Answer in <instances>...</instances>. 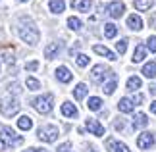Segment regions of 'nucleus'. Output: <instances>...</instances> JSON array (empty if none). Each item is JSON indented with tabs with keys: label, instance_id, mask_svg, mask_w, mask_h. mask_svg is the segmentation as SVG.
I'll return each mask as SVG.
<instances>
[{
	"label": "nucleus",
	"instance_id": "7c9ffc66",
	"mask_svg": "<svg viewBox=\"0 0 156 152\" xmlns=\"http://www.w3.org/2000/svg\"><path fill=\"white\" fill-rule=\"evenodd\" d=\"M116 87H118V83H116V79H112V81H110V83H106V85H104V93H106V94H112V93H114V90H116Z\"/></svg>",
	"mask_w": 156,
	"mask_h": 152
},
{
	"label": "nucleus",
	"instance_id": "f03ea898",
	"mask_svg": "<svg viewBox=\"0 0 156 152\" xmlns=\"http://www.w3.org/2000/svg\"><path fill=\"white\" fill-rule=\"evenodd\" d=\"M21 143H23L21 135H17L12 127H4L2 129V135H0V152L6 150V148L16 147V144H21Z\"/></svg>",
	"mask_w": 156,
	"mask_h": 152
},
{
	"label": "nucleus",
	"instance_id": "f3484780",
	"mask_svg": "<svg viewBox=\"0 0 156 152\" xmlns=\"http://www.w3.org/2000/svg\"><path fill=\"white\" fill-rule=\"evenodd\" d=\"M148 125V119H147V114H135V118H133V129H139V127H147Z\"/></svg>",
	"mask_w": 156,
	"mask_h": 152
},
{
	"label": "nucleus",
	"instance_id": "a211bd4d",
	"mask_svg": "<svg viewBox=\"0 0 156 152\" xmlns=\"http://www.w3.org/2000/svg\"><path fill=\"white\" fill-rule=\"evenodd\" d=\"M143 75L148 79H154L156 77V62H148L143 65Z\"/></svg>",
	"mask_w": 156,
	"mask_h": 152
},
{
	"label": "nucleus",
	"instance_id": "2f4dec72",
	"mask_svg": "<svg viewBox=\"0 0 156 152\" xmlns=\"http://www.w3.org/2000/svg\"><path fill=\"white\" fill-rule=\"evenodd\" d=\"M87 64H89V56H85V54H79V56H77V65H79V68H85Z\"/></svg>",
	"mask_w": 156,
	"mask_h": 152
},
{
	"label": "nucleus",
	"instance_id": "5701e85b",
	"mask_svg": "<svg viewBox=\"0 0 156 152\" xmlns=\"http://www.w3.org/2000/svg\"><path fill=\"white\" fill-rule=\"evenodd\" d=\"M17 127L20 129H23V131H29L33 127V119L29 118V115H21L20 119H17Z\"/></svg>",
	"mask_w": 156,
	"mask_h": 152
},
{
	"label": "nucleus",
	"instance_id": "412c9836",
	"mask_svg": "<svg viewBox=\"0 0 156 152\" xmlns=\"http://www.w3.org/2000/svg\"><path fill=\"white\" fill-rule=\"evenodd\" d=\"M152 4H154V0H133V6L139 12H147V10H151L152 8Z\"/></svg>",
	"mask_w": 156,
	"mask_h": 152
},
{
	"label": "nucleus",
	"instance_id": "dca6fc26",
	"mask_svg": "<svg viewBox=\"0 0 156 152\" xmlns=\"http://www.w3.org/2000/svg\"><path fill=\"white\" fill-rule=\"evenodd\" d=\"M93 50L97 52V54H100V56L108 58V60H116V54H114L112 50H108V48L102 46V44H94V46H93Z\"/></svg>",
	"mask_w": 156,
	"mask_h": 152
},
{
	"label": "nucleus",
	"instance_id": "a878e982",
	"mask_svg": "<svg viewBox=\"0 0 156 152\" xmlns=\"http://www.w3.org/2000/svg\"><path fill=\"white\" fill-rule=\"evenodd\" d=\"M137 89H141V79L133 75V77L127 79V90H133V93H135Z\"/></svg>",
	"mask_w": 156,
	"mask_h": 152
},
{
	"label": "nucleus",
	"instance_id": "f704fd0d",
	"mask_svg": "<svg viewBox=\"0 0 156 152\" xmlns=\"http://www.w3.org/2000/svg\"><path fill=\"white\" fill-rule=\"evenodd\" d=\"M37 68H39V62H37V60H33V62H29V64L25 65V69H27V71H35Z\"/></svg>",
	"mask_w": 156,
	"mask_h": 152
},
{
	"label": "nucleus",
	"instance_id": "b1692460",
	"mask_svg": "<svg viewBox=\"0 0 156 152\" xmlns=\"http://www.w3.org/2000/svg\"><path fill=\"white\" fill-rule=\"evenodd\" d=\"M87 85L85 83H79V85H77V87L73 89V96H75V100H83V98H85V94H87Z\"/></svg>",
	"mask_w": 156,
	"mask_h": 152
},
{
	"label": "nucleus",
	"instance_id": "2eb2a0df",
	"mask_svg": "<svg viewBox=\"0 0 156 152\" xmlns=\"http://www.w3.org/2000/svg\"><path fill=\"white\" fill-rule=\"evenodd\" d=\"M118 108H119V112H123V114H131L135 110V104H133V100H129V98H122L118 102Z\"/></svg>",
	"mask_w": 156,
	"mask_h": 152
},
{
	"label": "nucleus",
	"instance_id": "473e14b6",
	"mask_svg": "<svg viewBox=\"0 0 156 152\" xmlns=\"http://www.w3.org/2000/svg\"><path fill=\"white\" fill-rule=\"evenodd\" d=\"M147 48L151 52H156V35L154 37H148V41H147Z\"/></svg>",
	"mask_w": 156,
	"mask_h": 152
},
{
	"label": "nucleus",
	"instance_id": "c756f323",
	"mask_svg": "<svg viewBox=\"0 0 156 152\" xmlns=\"http://www.w3.org/2000/svg\"><path fill=\"white\" fill-rule=\"evenodd\" d=\"M116 50H118L119 54H123L125 50H127V39H119V41L116 42Z\"/></svg>",
	"mask_w": 156,
	"mask_h": 152
},
{
	"label": "nucleus",
	"instance_id": "6e6552de",
	"mask_svg": "<svg viewBox=\"0 0 156 152\" xmlns=\"http://www.w3.org/2000/svg\"><path fill=\"white\" fill-rule=\"evenodd\" d=\"M156 141V137L152 135V133H141L139 139H137V147L143 148V150H147V148H151L152 144Z\"/></svg>",
	"mask_w": 156,
	"mask_h": 152
},
{
	"label": "nucleus",
	"instance_id": "423d86ee",
	"mask_svg": "<svg viewBox=\"0 0 156 152\" xmlns=\"http://www.w3.org/2000/svg\"><path fill=\"white\" fill-rule=\"evenodd\" d=\"M91 77H93L94 83H104L108 77H112V71L108 69V68H104L102 64H98V65H94V68H93Z\"/></svg>",
	"mask_w": 156,
	"mask_h": 152
},
{
	"label": "nucleus",
	"instance_id": "4468645a",
	"mask_svg": "<svg viewBox=\"0 0 156 152\" xmlns=\"http://www.w3.org/2000/svg\"><path fill=\"white\" fill-rule=\"evenodd\" d=\"M62 114L66 115V118H77V115H79L75 104H71V102H64L62 104Z\"/></svg>",
	"mask_w": 156,
	"mask_h": 152
},
{
	"label": "nucleus",
	"instance_id": "20e7f679",
	"mask_svg": "<svg viewBox=\"0 0 156 152\" xmlns=\"http://www.w3.org/2000/svg\"><path fill=\"white\" fill-rule=\"evenodd\" d=\"M0 112L6 118H12V115H16L20 112V102L16 98H12V96H4L2 102H0Z\"/></svg>",
	"mask_w": 156,
	"mask_h": 152
},
{
	"label": "nucleus",
	"instance_id": "58836bf2",
	"mask_svg": "<svg viewBox=\"0 0 156 152\" xmlns=\"http://www.w3.org/2000/svg\"><path fill=\"white\" fill-rule=\"evenodd\" d=\"M151 112H152V114H156V100H154L152 104H151Z\"/></svg>",
	"mask_w": 156,
	"mask_h": 152
},
{
	"label": "nucleus",
	"instance_id": "6ab92c4d",
	"mask_svg": "<svg viewBox=\"0 0 156 152\" xmlns=\"http://www.w3.org/2000/svg\"><path fill=\"white\" fill-rule=\"evenodd\" d=\"M58 52H60V44H58V42H50V44H48V46L44 48V58L52 60V58L56 56Z\"/></svg>",
	"mask_w": 156,
	"mask_h": 152
},
{
	"label": "nucleus",
	"instance_id": "e433bc0d",
	"mask_svg": "<svg viewBox=\"0 0 156 152\" xmlns=\"http://www.w3.org/2000/svg\"><path fill=\"white\" fill-rule=\"evenodd\" d=\"M135 102H137V104H141V102H143V94H137L135 98H133V104H135Z\"/></svg>",
	"mask_w": 156,
	"mask_h": 152
},
{
	"label": "nucleus",
	"instance_id": "c9c22d12",
	"mask_svg": "<svg viewBox=\"0 0 156 152\" xmlns=\"http://www.w3.org/2000/svg\"><path fill=\"white\" fill-rule=\"evenodd\" d=\"M58 152H71V144L69 143H64L58 147Z\"/></svg>",
	"mask_w": 156,
	"mask_h": 152
},
{
	"label": "nucleus",
	"instance_id": "a19ab883",
	"mask_svg": "<svg viewBox=\"0 0 156 152\" xmlns=\"http://www.w3.org/2000/svg\"><path fill=\"white\" fill-rule=\"evenodd\" d=\"M37 152H48V150H39V148H37Z\"/></svg>",
	"mask_w": 156,
	"mask_h": 152
},
{
	"label": "nucleus",
	"instance_id": "f8f14e48",
	"mask_svg": "<svg viewBox=\"0 0 156 152\" xmlns=\"http://www.w3.org/2000/svg\"><path fill=\"white\" fill-rule=\"evenodd\" d=\"M127 27L131 29V31H141L143 29V19L139 16H135V14H131L127 17Z\"/></svg>",
	"mask_w": 156,
	"mask_h": 152
},
{
	"label": "nucleus",
	"instance_id": "aec40b11",
	"mask_svg": "<svg viewBox=\"0 0 156 152\" xmlns=\"http://www.w3.org/2000/svg\"><path fill=\"white\" fill-rule=\"evenodd\" d=\"M108 148H112V152H129L127 144L118 143V141H114V139H110V141H108Z\"/></svg>",
	"mask_w": 156,
	"mask_h": 152
},
{
	"label": "nucleus",
	"instance_id": "f257e3e1",
	"mask_svg": "<svg viewBox=\"0 0 156 152\" xmlns=\"http://www.w3.org/2000/svg\"><path fill=\"white\" fill-rule=\"evenodd\" d=\"M17 33H20V37L23 42H27V44H37L39 39H41V31L39 27L35 25L31 19H27V17H21L20 19V27H17Z\"/></svg>",
	"mask_w": 156,
	"mask_h": 152
},
{
	"label": "nucleus",
	"instance_id": "9d476101",
	"mask_svg": "<svg viewBox=\"0 0 156 152\" xmlns=\"http://www.w3.org/2000/svg\"><path fill=\"white\" fill-rule=\"evenodd\" d=\"M93 6V0H71V8L77 12H89Z\"/></svg>",
	"mask_w": 156,
	"mask_h": 152
},
{
	"label": "nucleus",
	"instance_id": "4c0bfd02",
	"mask_svg": "<svg viewBox=\"0 0 156 152\" xmlns=\"http://www.w3.org/2000/svg\"><path fill=\"white\" fill-rule=\"evenodd\" d=\"M114 127H116V129H119V131H122V129H123V123H122V121H116V125H114Z\"/></svg>",
	"mask_w": 156,
	"mask_h": 152
},
{
	"label": "nucleus",
	"instance_id": "bb28decb",
	"mask_svg": "<svg viewBox=\"0 0 156 152\" xmlns=\"http://www.w3.org/2000/svg\"><path fill=\"white\" fill-rule=\"evenodd\" d=\"M104 35L108 39H114L118 35V27L114 25V23H106V25H104Z\"/></svg>",
	"mask_w": 156,
	"mask_h": 152
},
{
	"label": "nucleus",
	"instance_id": "cd10ccee",
	"mask_svg": "<svg viewBox=\"0 0 156 152\" xmlns=\"http://www.w3.org/2000/svg\"><path fill=\"white\" fill-rule=\"evenodd\" d=\"M68 27L71 29V31H79V29H81V19H79V17H69V19H68Z\"/></svg>",
	"mask_w": 156,
	"mask_h": 152
},
{
	"label": "nucleus",
	"instance_id": "393cba45",
	"mask_svg": "<svg viewBox=\"0 0 156 152\" xmlns=\"http://www.w3.org/2000/svg\"><path fill=\"white\" fill-rule=\"evenodd\" d=\"M87 108H89V110H93V112H98L100 108H102V100H100L98 96H91L89 102H87Z\"/></svg>",
	"mask_w": 156,
	"mask_h": 152
},
{
	"label": "nucleus",
	"instance_id": "39448f33",
	"mask_svg": "<svg viewBox=\"0 0 156 152\" xmlns=\"http://www.w3.org/2000/svg\"><path fill=\"white\" fill-rule=\"evenodd\" d=\"M58 135H60V129L56 125H43L39 129V133H37V137L43 143H54L58 139Z\"/></svg>",
	"mask_w": 156,
	"mask_h": 152
},
{
	"label": "nucleus",
	"instance_id": "79ce46f5",
	"mask_svg": "<svg viewBox=\"0 0 156 152\" xmlns=\"http://www.w3.org/2000/svg\"><path fill=\"white\" fill-rule=\"evenodd\" d=\"M20 2H27V0H20Z\"/></svg>",
	"mask_w": 156,
	"mask_h": 152
},
{
	"label": "nucleus",
	"instance_id": "1a4fd4ad",
	"mask_svg": "<svg viewBox=\"0 0 156 152\" xmlns=\"http://www.w3.org/2000/svg\"><path fill=\"white\" fill-rule=\"evenodd\" d=\"M85 125H87L89 133H93V135H97V137H102V135H104V125H100L94 118H89V119L85 121Z\"/></svg>",
	"mask_w": 156,
	"mask_h": 152
},
{
	"label": "nucleus",
	"instance_id": "c85d7f7f",
	"mask_svg": "<svg viewBox=\"0 0 156 152\" xmlns=\"http://www.w3.org/2000/svg\"><path fill=\"white\" fill-rule=\"evenodd\" d=\"M25 83H27V89H29V90H37V89H41V83H39L35 77H27Z\"/></svg>",
	"mask_w": 156,
	"mask_h": 152
},
{
	"label": "nucleus",
	"instance_id": "7ed1b4c3",
	"mask_svg": "<svg viewBox=\"0 0 156 152\" xmlns=\"http://www.w3.org/2000/svg\"><path fill=\"white\" fill-rule=\"evenodd\" d=\"M31 104H33V108H35L39 114H50L52 108H54V96H52L50 93H46V94H43V96H37V98H35Z\"/></svg>",
	"mask_w": 156,
	"mask_h": 152
},
{
	"label": "nucleus",
	"instance_id": "9b49d317",
	"mask_svg": "<svg viewBox=\"0 0 156 152\" xmlns=\"http://www.w3.org/2000/svg\"><path fill=\"white\" fill-rule=\"evenodd\" d=\"M71 77H73V75H71V71L66 68V65H60V68L56 69V79H58V81H62V83H69V81H71Z\"/></svg>",
	"mask_w": 156,
	"mask_h": 152
},
{
	"label": "nucleus",
	"instance_id": "72a5a7b5",
	"mask_svg": "<svg viewBox=\"0 0 156 152\" xmlns=\"http://www.w3.org/2000/svg\"><path fill=\"white\" fill-rule=\"evenodd\" d=\"M2 58H4V62L8 64V65H12V64H14V60H16V58H14V52H4Z\"/></svg>",
	"mask_w": 156,
	"mask_h": 152
},
{
	"label": "nucleus",
	"instance_id": "4be33fe9",
	"mask_svg": "<svg viewBox=\"0 0 156 152\" xmlns=\"http://www.w3.org/2000/svg\"><path fill=\"white\" fill-rule=\"evenodd\" d=\"M48 8H50L52 14H62L64 8H66V2H64V0H50Z\"/></svg>",
	"mask_w": 156,
	"mask_h": 152
},
{
	"label": "nucleus",
	"instance_id": "ea45409f",
	"mask_svg": "<svg viewBox=\"0 0 156 152\" xmlns=\"http://www.w3.org/2000/svg\"><path fill=\"white\" fill-rule=\"evenodd\" d=\"M23 152H37V148H29V150H23Z\"/></svg>",
	"mask_w": 156,
	"mask_h": 152
},
{
	"label": "nucleus",
	"instance_id": "0eeeda50",
	"mask_svg": "<svg viewBox=\"0 0 156 152\" xmlns=\"http://www.w3.org/2000/svg\"><path fill=\"white\" fill-rule=\"evenodd\" d=\"M123 12H125V6L122 2H110L106 6V14L110 17H114V19H119L123 16Z\"/></svg>",
	"mask_w": 156,
	"mask_h": 152
},
{
	"label": "nucleus",
	"instance_id": "ddd939ff",
	"mask_svg": "<svg viewBox=\"0 0 156 152\" xmlns=\"http://www.w3.org/2000/svg\"><path fill=\"white\" fill-rule=\"evenodd\" d=\"M145 58H147V46H145V44H137L135 50H133V58H131V60H133L135 64H139V62H143Z\"/></svg>",
	"mask_w": 156,
	"mask_h": 152
}]
</instances>
